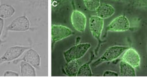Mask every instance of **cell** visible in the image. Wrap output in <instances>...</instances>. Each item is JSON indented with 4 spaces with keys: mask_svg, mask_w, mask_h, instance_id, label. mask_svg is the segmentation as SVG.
<instances>
[{
    "mask_svg": "<svg viewBox=\"0 0 147 77\" xmlns=\"http://www.w3.org/2000/svg\"><path fill=\"white\" fill-rule=\"evenodd\" d=\"M91 47L90 44H81L71 48L63 53L67 62L73 60H77L83 57L89 48Z\"/></svg>",
    "mask_w": 147,
    "mask_h": 77,
    "instance_id": "6da1fadb",
    "label": "cell"
},
{
    "mask_svg": "<svg viewBox=\"0 0 147 77\" xmlns=\"http://www.w3.org/2000/svg\"><path fill=\"white\" fill-rule=\"evenodd\" d=\"M128 47H125V46H112V47L109 48L106 51L104 52V54L102 55V56L98 60H97L96 62L93 63V66L98 65L100 63L103 62H108V61H111L114 60V59H117L118 57L121 56L122 53H123L125 50H127Z\"/></svg>",
    "mask_w": 147,
    "mask_h": 77,
    "instance_id": "7a4b0ae2",
    "label": "cell"
},
{
    "mask_svg": "<svg viewBox=\"0 0 147 77\" xmlns=\"http://www.w3.org/2000/svg\"><path fill=\"white\" fill-rule=\"evenodd\" d=\"M30 28V21L25 16L19 17L13 20L9 26L7 27V31H27Z\"/></svg>",
    "mask_w": 147,
    "mask_h": 77,
    "instance_id": "3957f363",
    "label": "cell"
},
{
    "mask_svg": "<svg viewBox=\"0 0 147 77\" xmlns=\"http://www.w3.org/2000/svg\"><path fill=\"white\" fill-rule=\"evenodd\" d=\"M74 34L70 28L61 25H52V45L57 41L65 38L67 37Z\"/></svg>",
    "mask_w": 147,
    "mask_h": 77,
    "instance_id": "277c9868",
    "label": "cell"
},
{
    "mask_svg": "<svg viewBox=\"0 0 147 77\" xmlns=\"http://www.w3.org/2000/svg\"><path fill=\"white\" fill-rule=\"evenodd\" d=\"M130 23L128 19L125 16H120L111 22L107 30L112 32H125L129 30Z\"/></svg>",
    "mask_w": 147,
    "mask_h": 77,
    "instance_id": "5b68a950",
    "label": "cell"
},
{
    "mask_svg": "<svg viewBox=\"0 0 147 77\" xmlns=\"http://www.w3.org/2000/svg\"><path fill=\"white\" fill-rule=\"evenodd\" d=\"M28 49H29V48L24 47V46H13L8 48L3 56L0 58V64L4 62L15 60L21 56L23 52Z\"/></svg>",
    "mask_w": 147,
    "mask_h": 77,
    "instance_id": "8992f818",
    "label": "cell"
},
{
    "mask_svg": "<svg viewBox=\"0 0 147 77\" xmlns=\"http://www.w3.org/2000/svg\"><path fill=\"white\" fill-rule=\"evenodd\" d=\"M71 23L77 31L83 32L86 28V16L79 11H73L71 15Z\"/></svg>",
    "mask_w": 147,
    "mask_h": 77,
    "instance_id": "52a82bcc",
    "label": "cell"
},
{
    "mask_svg": "<svg viewBox=\"0 0 147 77\" xmlns=\"http://www.w3.org/2000/svg\"><path fill=\"white\" fill-rule=\"evenodd\" d=\"M89 26L92 36L100 41V36L104 27V19L97 16L91 17Z\"/></svg>",
    "mask_w": 147,
    "mask_h": 77,
    "instance_id": "ba28073f",
    "label": "cell"
},
{
    "mask_svg": "<svg viewBox=\"0 0 147 77\" xmlns=\"http://www.w3.org/2000/svg\"><path fill=\"white\" fill-rule=\"evenodd\" d=\"M122 59L125 62L127 63L128 64H129L134 68L139 67L141 64L140 56L134 49H132V48H128L126 50Z\"/></svg>",
    "mask_w": 147,
    "mask_h": 77,
    "instance_id": "9c48e42d",
    "label": "cell"
},
{
    "mask_svg": "<svg viewBox=\"0 0 147 77\" xmlns=\"http://www.w3.org/2000/svg\"><path fill=\"white\" fill-rule=\"evenodd\" d=\"M22 60L26 61L34 67H38L40 65V56L34 50L30 49L26 52Z\"/></svg>",
    "mask_w": 147,
    "mask_h": 77,
    "instance_id": "30bf717a",
    "label": "cell"
},
{
    "mask_svg": "<svg viewBox=\"0 0 147 77\" xmlns=\"http://www.w3.org/2000/svg\"><path fill=\"white\" fill-rule=\"evenodd\" d=\"M98 16L102 19L110 18L114 14L115 9L112 5L109 4H102L96 10Z\"/></svg>",
    "mask_w": 147,
    "mask_h": 77,
    "instance_id": "8fae6325",
    "label": "cell"
},
{
    "mask_svg": "<svg viewBox=\"0 0 147 77\" xmlns=\"http://www.w3.org/2000/svg\"><path fill=\"white\" fill-rule=\"evenodd\" d=\"M79 69V64L77 60H73L67 62L64 67L65 73L69 76H76Z\"/></svg>",
    "mask_w": 147,
    "mask_h": 77,
    "instance_id": "7c38bea8",
    "label": "cell"
},
{
    "mask_svg": "<svg viewBox=\"0 0 147 77\" xmlns=\"http://www.w3.org/2000/svg\"><path fill=\"white\" fill-rule=\"evenodd\" d=\"M120 72L122 76H136L134 67L123 61L120 63Z\"/></svg>",
    "mask_w": 147,
    "mask_h": 77,
    "instance_id": "4fadbf2b",
    "label": "cell"
},
{
    "mask_svg": "<svg viewBox=\"0 0 147 77\" xmlns=\"http://www.w3.org/2000/svg\"><path fill=\"white\" fill-rule=\"evenodd\" d=\"M21 72L22 76H36L34 67L26 61H23L21 63Z\"/></svg>",
    "mask_w": 147,
    "mask_h": 77,
    "instance_id": "5bb4252c",
    "label": "cell"
},
{
    "mask_svg": "<svg viewBox=\"0 0 147 77\" xmlns=\"http://www.w3.org/2000/svg\"><path fill=\"white\" fill-rule=\"evenodd\" d=\"M15 13V9L11 5L3 4L0 5V18L7 19L13 16Z\"/></svg>",
    "mask_w": 147,
    "mask_h": 77,
    "instance_id": "9a60e30c",
    "label": "cell"
},
{
    "mask_svg": "<svg viewBox=\"0 0 147 77\" xmlns=\"http://www.w3.org/2000/svg\"><path fill=\"white\" fill-rule=\"evenodd\" d=\"M92 71H91L90 65L88 63H86L79 67L78 71L77 76H92Z\"/></svg>",
    "mask_w": 147,
    "mask_h": 77,
    "instance_id": "2e32d148",
    "label": "cell"
},
{
    "mask_svg": "<svg viewBox=\"0 0 147 77\" xmlns=\"http://www.w3.org/2000/svg\"><path fill=\"white\" fill-rule=\"evenodd\" d=\"M84 3L87 9L90 11H96L100 5L99 0H84Z\"/></svg>",
    "mask_w": 147,
    "mask_h": 77,
    "instance_id": "e0dca14e",
    "label": "cell"
},
{
    "mask_svg": "<svg viewBox=\"0 0 147 77\" xmlns=\"http://www.w3.org/2000/svg\"><path fill=\"white\" fill-rule=\"evenodd\" d=\"M104 76H118L119 74H118L117 72L110 71H107L104 72L103 74Z\"/></svg>",
    "mask_w": 147,
    "mask_h": 77,
    "instance_id": "ac0fdd59",
    "label": "cell"
},
{
    "mask_svg": "<svg viewBox=\"0 0 147 77\" xmlns=\"http://www.w3.org/2000/svg\"><path fill=\"white\" fill-rule=\"evenodd\" d=\"M3 26H4L3 19L0 18V46H1V44L3 42L1 40V35L2 34V31H3Z\"/></svg>",
    "mask_w": 147,
    "mask_h": 77,
    "instance_id": "d6986e66",
    "label": "cell"
},
{
    "mask_svg": "<svg viewBox=\"0 0 147 77\" xmlns=\"http://www.w3.org/2000/svg\"><path fill=\"white\" fill-rule=\"evenodd\" d=\"M4 76H19V74L13 71H7L4 73Z\"/></svg>",
    "mask_w": 147,
    "mask_h": 77,
    "instance_id": "ffe728a7",
    "label": "cell"
}]
</instances>
